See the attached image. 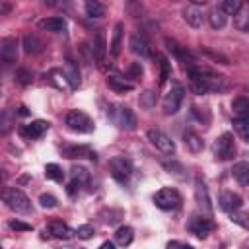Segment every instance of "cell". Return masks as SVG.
<instances>
[{
	"label": "cell",
	"instance_id": "obj_43",
	"mask_svg": "<svg viewBox=\"0 0 249 249\" xmlns=\"http://www.w3.org/2000/svg\"><path fill=\"white\" fill-rule=\"evenodd\" d=\"M39 204H41L43 208H54V206L58 204V200H56V196H53V195H49V193H43V195L39 196Z\"/></svg>",
	"mask_w": 249,
	"mask_h": 249
},
{
	"label": "cell",
	"instance_id": "obj_17",
	"mask_svg": "<svg viewBox=\"0 0 249 249\" xmlns=\"http://www.w3.org/2000/svg\"><path fill=\"white\" fill-rule=\"evenodd\" d=\"M47 130H49V123L39 119V121H31L29 124H25V126L21 128V134H23L25 138H41Z\"/></svg>",
	"mask_w": 249,
	"mask_h": 249
},
{
	"label": "cell",
	"instance_id": "obj_30",
	"mask_svg": "<svg viewBox=\"0 0 249 249\" xmlns=\"http://www.w3.org/2000/svg\"><path fill=\"white\" fill-rule=\"evenodd\" d=\"M226 21H228V16L216 6V8H212V12L208 14V23H210V27L212 29H222L224 25H226Z\"/></svg>",
	"mask_w": 249,
	"mask_h": 249
},
{
	"label": "cell",
	"instance_id": "obj_27",
	"mask_svg": "<svg viewBox=\"0 0 249 249\" xmlns=\"http://www.w3.org/2000/svg\"><path fill=\"white\" fill-rule=\"evenodd\" d=\"M107 86L113 91H117V93H126V91H132L134 89V86L130 82H126L124 78H121V76H109L107 78Z\"/></svg>",
	"mask_w": 249,
	"mask_h": 249
},
{
	"label": "cell",
	"instance_id": "obj_8",
	"mask_svg": "<svg viewBox=\"0 0 249 249\" xmlns=\"http://www.w3.org/2000/svg\"><path fill=\"white\" fill-rule=\"evenodd\" d=\"M183 97H185V89L181 84L173 82L171 84V89L165 93L163 97V111L165 115H175L179 109H181V103H183Z\"/></svg>",
	"mask_w": 249,
	"mask_h": 249
},
{
	"label": "cell",
	"instance_id": "obj_16",
	"mask_svg": "<svg viewBox=\"0 0 249 249\" xmlns=\"http://www.w3.org/2000/svg\"><path fill=\"white\" fill-rule=\"evenodd\" d=\"M195 198H196V204H198L206 214H210V212H212V204H210L208 189H206V185H204L200 179L195 183Z\"/></svg>",
	"mask_w": 249,
	"mask_h": 249
},
{
	"label": "cell",
	"instance_id": "obj_20",
	"mask_svg": "<svg viewBox=\"0 0 249 249\" xmlns=\"http://www.w3.org/2000/svg\"><path fill=\"white\" fill-rule=\"evenodd\" d=\"M183 142H185L187 150L193 152V154H198V152H202V148H204L202 138H200L193 128H187V130L183 132Z\"/></svg>",
	"mask_w": 249,
	"mask_h": 249
},
{
	"label": "cell",
	"instance_id": "obj_2",
	"mask_svg": "<svg viewBox=\"0 0 249 249\" xmlns=\"http://www.w3.org/2000/svg\"><path fill=\"white\" fill-rule=\"evenodd\" d=\"M2 200L8 204L10 210H14L18 214H29L31 212V200L19 189H4L2 191Z\"/></svg>",
	"mask_w": 249,
	"mask_h": 249
},
{
	"label": "cell",
	"instance_id": "obj_26",
	"mask_svg": "<svg viewBox=\"0 0 249 249\" xmlns=\"http://www.w3.org/2000/svg\"><path fill=\"white\" fill-rule=\"evenodd\" d=\"M233 177L241 187H249V161H237L233 165Z\"/></svg>",
	"mask_w": 249,
	"mask_h": 249
},
{
	"label": "cell",
	"instance_id": "obj_36",
	"mask_svg": "<svg viewBox=\"0 0 249 249\" xmlns=\"http://www.w3.org/2000/svg\"><path fill=\"white\" fill-rule=\"evenodd\" d=\"M156 99H158V95H156V91L154 89H146V91H142L140 93V105L144 107V109H152L154 105H156Z\"/></svg>",
	"mask_w": 249,
	"mask_h": 249
},
{
	"label": "cell",
	"instance_id": "obj_35",
	"mask_svg": "<svg viewBox=\"0 0 249 249\" xmlns=\"http://www.w3.org/2000/svg\"><path fill=\"white\" fill-rule=\"evenodd\" d=\"M45 177L51 179V181H62L64 179V173L60 169V165L56 163H47L45 165Z\"/></svg>",
	"mask_w": 249,
	"mask_h": 249
},
{
	"label": "cell",
	"instance_id": "obj_9",
	"mask_svg": "<svg viewBox=\"0 0 249 249\" xmlns=\"http://www.w3.org/2000/svg\"><path fill=\"white\" fill-rule=\"evenodd\" d=\"M91 51H93V60L99 68H105V60H107V41H105V33L103 29H97L93 33V41H91Z\"/></svg>",
	"mask_w": 249,
	"mask_h": 249
},
{
	"label": "cell",
	"instance_id": "obj_21",
	"mask_svg": "<svg viewBox=\"0 0 249 249\" xmlns=\"http://www.w3.org/2000/svg\"><path fill=\"white\" fill-rule=\"evenodd\" d=\"M49 233L54 235V237H58V239H72V237L76 235V230H72V228L66 226L64 222L54 220V222L49 224Z\"/></svg>",
	"mask_w": 249,
	"mask_h": 249
},
{
	"label": "cell",
	"instance_id": "obj_11",
	"mask_svg": "<svg viewBox=\"0 0 249 249\" xmlns=\"http://www.w3.org/2000/svg\"><path fill=\"white\" fill-rule=\"evenodd\" d=\"M148 140L152 142V146H156V148H158L160 152H163V154H173V152H175L173 140H171L165 132H161V130H158V128L148 130Z\"/></svg>",
	"mask_w": 249,
	"mask_h": 249
},
{
	"label": "cell",
	"instance_id": "obj_10",
	"mask_svg": "<svg viewBox=\"0 0 249 249\" xmlns=\"http://www.w3.org/2000/svg\"><path fill=\"white\" fill-rule=\"evenodd\" d=\"M128 45H130V51H132L134 54H138L140 58H148V56L152 54V51H150V41H148V37H146L144 31H134V33L130 35Z\"/></svg>",
	"mask_w": 249,
	"mask_h": 249
},
{
	"label": "cell",
	"instance_id": "obj_22",
	"mask_svg": "<svg viewBox=\"0 0 249 249\" xmlns=\"http://www.w3.org/2000/svg\"><path fill=\"white\" fill-rule=\"evenodd\" d=\"M220 206L230 214L233 210H237L241 206V196L237 193H231V191H224L220 195Z\"/></svg>",
	"mask_w": 249,
	"mask_h": 249
},
{
	"label": "cell",
	"instance_id": "obj_47",
	"mask_svg": "<svg viewBox=\"0 0 249 249\" xmlns=\"http://www.w3.org/2000/svg\"><path fill=\"white\" fill-rule=\"evenodd\" d=\"M99 249H115V243H113V241H103V243L99 245Z\"/></svg>",
	"mask_w": 249,
	"mask_h": 249
},
{
	"label": "cell",
	"instance_id": "obj_32",
	"mask_svg": "<svg viewBox=\"0 0 249 249\" xmlns=\"http://www.w3.org/2000/svg\"><path fill=\"white\" fill-rule=\"evenodd\" d=\"M70 177H72L74 183H78V185L82 187V185H88V181H89V171H88L86 167L74 165V167L70 169Z\"/></svg>",
	"mask_w": 249,
	"mask_h": 249
},
{
	"label": "cell",
	"instance_id": "obj_1",
	"mask_svg": "<svg viewBox=\"0 0 249 249\" xmlns=\"http://www.w3.org/2000/svg\"><path fill=\"white\" fill-rule=\"evenodd\" d=\"M187 74H189L191 91L196 93V95H204V93H210V91H224L228 88L226 78L212 72L206 66L191 64V66H187Z\"/></svg>",
	"mask_w": 249,
	"mask_h": 249
},
{
	"label": "cell",
	"instance_id": "obj_45",
	"mask_svg": "<svg viewBox=\"0 0 249 249\" xmlns=\"http://www.w3.org/2000/svg\"><path fill=\"white\" fill-rule=\"evenodd\" d=\"M191 111H193V115H195L198 121H204V123H208V121H210V113H208V111H202V109H200V107H196V105H193V109H191Z\"/></svg>",
	"mask_w": 249,
	"mask_h": 249
},
{
	"label": "cell",
	"instance_id": "obj_28",
	"mask_svg": "<svg viewBox=\"0 0 249 249\" xmlns=\"http://www.w3.org/2000/svg\"><path fill=\"white\" fill-rule=\"evenodd\" d=\"M235 119H249V99L247 97H235L231 103Z\"/></svg>",
	"mask_w": 249,
	"mask_h": 249
},
{
	"label": "cell",
	"instance_id": "obj_12",
	"mask_svg": "<svg viewBox=\"0 0 249 249\" xmlns=\"http://www.w3.org/2000/svg\"><path fill=\"white\" fill-rule=\"evenodd\" d=\"M187 228H189V231L191 233H195L196 237H206L212 230H214V224L208 220V218H202V216H193L191 220H189V224H187Z\"/></svg>",
	"mask_w": 249,
	"mask_h": 249
},
{
	"label": "cell",
	"instance_id": "obj_33",
	"mask_svg": "<svg viewBox=\"0 0 249 249\" xmlns=\"http://www.w3.org/2000/svg\"><path fill=\"white\" fill-rule=\"evenodd\" d=\"M218 8H220L226 16H235V14L243 8V2H241V0H224Z\"/></svg>",
	"mask_w": 249,
	"mask_h": 249
},
{
	"label": "cell",
	"instance_id": "obj_44",
	"mask_svg": "<svg viewBox=\"0 0 249 249\" xmlns=\"http://www.w3.org/2000/svg\"><path fill=\"white\" fill-rule=\"evenodd\" d=\"M160 66H161V72H160V84H165V80L169 78L171 66H169L167 58H163V56H160Z\"/></svg>",
	"mask_w": 249,
	"mask_h": 249
},
{
	"label": "cell",
	"instance_id": "obj_49",
	"mask_svg": "<svg viewBox=\"0 0 249 249\" xmlns=\"http://www.w3.org/2000/svg\"><path fill=\"white\" fill-rule=\"evenodd\" d=\"M181 249H195L193 245H181Z\"/></svg>",
	"mask_w": 249,
	"mask_h": 249
},
{
	"label": "cell",
	"instance_id": "obj_34",
	"mask_svg": "<svg viewBox=\"0 0 249 249\" xmlns=\"http://www.w3.org/2000/svg\"><path fill=\"white\" fill-rule=\"evenodd\" d=\"M84 8H86V14H88L89 18H101V16L105 14L103 4L97 2V0H88V2L84 4Z\"/></svg>",
	"mask_w": 249,
	"mask_h": 249
},
{
	"label": "cell",
	"instance_id": "obj_15",
	"mask_svg": "<svg viewBox=\"0 0 249 249\" xmlns=\"http://www.w3.org/2000/svg\"><path fill=\"white\" fill-rule=\"evenodd\" d=\"M165 45H167V51H169L175 58H179L181 62H187V66L195 64V56L191 54V51H187V47H183V45H179V43H175V41H171V39H165Z\"/></svg>",
	"mask_w": 249,
	"mask_h": 249
},
{
	"label": "cell",
	"instance_id": "obj_4",
	"mask_svg": "<svg viewBox=\"0 0 249 249\" xmlns=\"http://www.w3.org/2000/svg\"><path fill=\"white\" fill-rule=\"evenodd\" d=\"M64 123H66V126L70 130H74L78 134H89L95 128L93 121L86 113H82V111H68L66 117H64Z\"/></svg>",
	"mask_w": 249,
	"mask_h": 249
},
{
	"label": "cell",
	"instance_id": "obj_14",
	"mask_svg": "<svg viewBox=\"0 0 249 249\" xmlns=\"http://www.w3.org/2000/svg\"><path fill=\"white\" fill-rule=\"evenodd\" d=\"M62 74H64V78H66L70 89H78V88H80V68H78V64H76L72 58H66V60H64Z\"/></svg>",
	"mask_w": 249,
	"mask_h": 249
},
{
	"label": "cell",
	"instance_id": "obj_3",
	"mask_svg": "<svg viewBox=\"0 0 249 249\" xmlns=\"http://www.w3.org/2000/svg\"><path fill=\"white\" fill-rule=\"evenodd\" d=\"M109 117L123 130H134L136 128V115L126 105H111L109 107Z\"/></svg>",
	"mask_w": 249,
	"mask_h": 249
},
{
	"label": "cell",
	"instance_id": "obj_6",
	"mask_svg": "<svg viewBox=\"0 0 249 249\" xmlns=\"http://www.w3.org/2000/svg\"><path fill=\"white\" fill-rule=\"evenodd\" d=\"M214 156L220 161H228L235 156V142H233V134L231 132H224L216 138L214 142Z\"/></svg>",
	"mask_w": 249,
	"mask_h": 249
},
{
	"label": "cell",
	"instance_id": "obj_37",
	"mask_svg": "<svg viewBox=\"0 0 249 249\" xmlns=\"http://www.w3.org/2000/svg\"><path fill=\"white\" fill-rule=\"evenodd\" d=\"M163 167L171 173V175H175L177 179H185V167L179 163V161H163Z\"/></svg>",
	"mask_w": 249,
	"mask_h": 249
},
{
	"label": "cell",
	"instance_id": "obj_19",
	"mask_svg": "<svg viewBox=\"0 0 249 249\" xmlns=\"http://www.w3.org/2000/svg\"><path fill=\"white\" fill-rule=\"evenodd\" d=\"M43 49H45V43L35 35V33H25L23 35V51L27 53V54H41L43 53Z\"/></svg>",
	"mask_w": 249,
	"mask_h": 249
},
{
	"label": "cell",
	"instance_id": "obj_13",
	"mask_svg": "<svg viewBox=\"0 0 249 249\" xmlns=\"http://www.w3.org/2000/svg\"><path fill=\"white\" fill-rule=\"evenodd\" d=\"M18 39L14 37H6L0 45V58L4 60V64H14L18 60Z\"/></svg>",
	"mask_w": 249,
	"mask_h": 249
},
{
	"label": "cell",
	"instance_id": "obj_39",
	"mask_svg": "<svg viewBox=\"0 0 249 249\" xmlns=\"http://www.w3.org/2000/svg\"><path fill=\"white\" fill-rule=\"evenodd\" d=\"M76 235H78L80 239H91V237L95 235V228H93L91 224H82V226H78Z\"/></svg>",
	"mask_w": 249,
	"mask_h": 249
},
{
	"label": "cell",
	"instance_id": "obj_23",
	"mask_svg": "<svg viewBox=\"0 0 249 249\" xmlns=\"http://www.w3.org/2000/svg\"><path fill=\"white\" fill-rule=\"evenodd\" d=\"M62 156L74 160V158H89L95 160V152H91L88 146H64L62 148Z\"/></svg>",
	"mask_w": 249,
	"mask_h": 249
},
{
	"label": "cell",
	"instance_id": "obj_42",
	"mask_svg": "<svg viewBox=\"0 0 249 249\" xmlns=\"http://www.w3.org/2000/svg\"><path fill=\"white\" fill-rule=\"evenodd\" d=\"M16 78H18V82L23 84V86H27V84L33 82V74H31L27 68H18V70H16Z\"/></svg>",
	"mask_w": 249,
	"mask_h": 249
},
{
	"label": "cell",
	"instance_id": "obj_50",
	"mask_svg": "<svg viewBox=\"0 0 249 249\" xmlns=\"http://www.w3.org/2000/svg\"><path fill=\"white\" fill-rule=\"evenodd\" d=\"M62 249H72V247H62Z\"/></svg>",
	"mask_w": 249,
	"mask_h": 249
},
{
	"label": "cell",
	"instance_id": "obj_7",
	"mask_svg": "<svg viewBox=\"0 0 249 249\" xmlns=\"http://www.w3.org/2000/svg\"><path fill=\"white\" fill-rule=\"evenodd\" d=\"M109 169H111V175L115 181L119 183H126L132 175V163L130 160H126L124 156H115L109 160Z\"/></svg>",
	"mask_w": 249,
	"mask_h": 249
},
{
	"label": "cell",
	"instance_id": "obj_38",
	"mask_svg": "<svg viewBox=\"0 0 249 249\" xmlns=\"http://www.w3.org/2000/svg\"><path fill=\"white\" fill-rule=\"evenodd\" d=\"M233 126L241 134V138L249 144V119H233Z\"/></svg>",
	"mask_w": 249,
	"mask_h": 249
},
{
	"label": "cell",
	"instance_id": "obj_5",
	"mask_svg": "<svg viewBox=\"0 0 249 249\" xmlns=\"http://www.w3.org/2000/svg\"><path fill=\"white\" fill-rule=\"evenodd\" d=\"M154 204L161 210H177L181 206V195L171 187H163L154 195Z\"/></svg>",
	"mask_w": 249,
	"mask_h": 249
},
{
	"label": "cell",
	"instance_id": "obj_48",
	"mask_svg": "<svg viewBox=\"0 0 249 249\" xmlns=\"http://www.w3.org/2000/svg\"><path fill=\"white\" fill-rule=\"evenodd\" d=\"M181 245L177 243V241H171V243H167V249H179Z\"/></svg>",
	"mask_w": 249,
	"mask_h": 249
},
{
	"label": "cell",
	"instance_id": "obj_40",
	"mask_svg": "<svg viewBox=\"0 0 249 249\" xmlns=\"http://www.w3.org/2000/svg\"><path fill=\"white\" fill-rule=\"evenodd\" d=\"M230 220L249 230V214H245V212H239V210H233V212H230Z\"/></svg>",
	"mask_w": 249,
	"mask_h": 249
},
{
	"label": "cell",
	"instance_id": "obj_18",
	"mask_svg": "<svg viewBox=\"0 0 249 249\" xmlns=\"http://www.w3.org/2000/svg\"><path fill=\"white\" fill-rule=\"evenodd\" d=\"M183 18H185V21H187L191 27H200V25H202V19H204L202 8L193 6V4H187V6L183 8Z\"/></svg>",
	"mask_w": 249,
	"mask_h": 249
},
{
	"label": "cell",
	"instance_id": "obj_24",
	"mask_svg": "<svg viewBox=\"0 0 249 249\" xmlns=\"http://www.w3.org/2000/svg\"><path fill=\"white\" fill-rule=\"evenodd\" d=\"M39 27L45 29V31H51V33H62V31L66 29V21H64L62 18L53 16V18L41 19V21H39Z\"/></svg>",
	"mask_w": 249,
	"mask_h": 249
},
{
	"label": "cell",
	"instance_id": "obj_25",
	"mask_svg": "<svg viewBox=\"0 0 249 249\" xmlns=\"http://www.w3.org/2000/svg\"><path fill=\"white\" fill-rule=\"evenodd\" d=\"M123 29H124V25L119 21V23H115V27H113V37H111V54L117 58L119 54H121V47H123Z\"/></svg>",
	"mask_w": 249,
	"mask_h": 249
},
{
	"label": "cell",
	"instance_id": "obj_41",
	"mask_svg": "<svg viewBox=\"0 0 249 249\" xmlns=\"http://www.w3.org/2000/svg\"><path fill=\"white\" fill-rule=\"evenodd\" d=\"M142 74H144V68H142L140 62H130V66L126 68V76H128L130 80H140Z\"/></svg>",
	"mask_w": 249,
	"mask_h": 249
},
{
	"label": "cell",
	"instance_id": "obj_29",
	"mask_svg": "<svg viewBox=\"0 0 249 249\" xmlns=\"http://www.w3.org/2000/svg\"><path fill=\"white\" fill-rule=\"evenodd\" d=\"M132 237H134V230L130 226H119L117 231H115V241L119 245H130L132 243Z\"/></svg>",
	"mask_w": 249,
	"mask_h": 249
},
{
	"label": "cell",
	"instance_id": "obj_46",
	"mask_svg": "<svg viewBox=\"0 0 249 249\" xmlns=\"http://www.w3.org/2000/svg\"><path fill=\"white\" fill-rule=\"evenodd\" d=\"M10 228L16 230V231H29L31 230V224H25V222H19V220H12L10 222Z\"/></svg>",
	"mask_w": 249,
	"mask_h": 249
},
{
	"label": "cell",
	"instance_id": "obj_31",
	"mask_svg": "<svg viewBox=\"0 0 249 249\" xmlns=\"http://www.w3.org/2000/svg\"><path fill=\"white\" fill-rule=\"evenodd\" d=\"M233 23L239 31H249V6L243 4V8L233 16Z\"/></svg>",
	"mask_w": 249,
	"mask_h": 249
}]
</instances>
